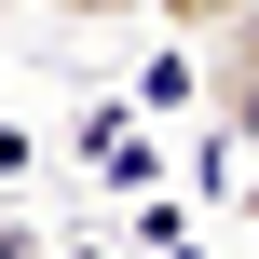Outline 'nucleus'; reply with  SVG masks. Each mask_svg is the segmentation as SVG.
<instances>
[{
  "label": "nucleus",
  "mask_w": 259,
  "mask_h": 259,
  "mask_svg": "<svg viewBox=\"0 0 259 259\" xmlns=\"http://www.w3.org/2000/svg\"><path fill=\"white\" fill-rule=\"evenodd\" d=\"M150 14H178V27H219V14H232V0H150Z\"/></svg>",
  "instance_id": "1"
},
{
  "label": "nucleus",
  "mask_w": 259,
  "mask_h": 259,
  "mask_svg": "<svg viewBox=\"0 0 259 259\" xmlns=\"http://www.w3.org/2000/svg\"><path fill=\"white\" fill-rule=\"evenodd\" d=\"M41 14H137V0H41Z\"/></svg>",
  "instance_id": "2"
},
{
  "label": "nucleus",
  "mask_w": 259,
  "mask_h": 259,
  "mask_svg": "<svg viewBox=\"0 0 259 259\" xmlns=\"http://www.w3.org/2000/svg\"><path fill=\"white\" fill-rule=\"evenodd\" d=\"M246 219H259V150H246Z\"/></svg>",
  "instance_id": "3"
}]
</instances>
